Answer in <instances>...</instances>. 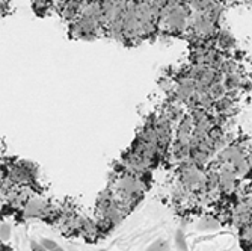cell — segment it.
Wrapping results in <instances>:
<instances>
[{"instance_id": "obj_1", "label": "cell", "mask_w": 252, "mask_h": 251, "mask_svg": "<svg viewBox=\"0 0 252 251\" xmlns=\"http://www.w3.org/2000/svg\"><path fill=\"white\" fill-rule=\"evenodd\" d=\"M113 197L121 204V208L127 212H130L134 204L142 198V195L147 191V181L145 177L130 174L126 171H121L113 177L110 188Z\"/></svg>"}, {"instance_id": "obj_2", "label": "cell", "mask_w": 252, "mask_h": 251, "mask_svg": "<svg viewBox=\"0 0 252 251\" xmlns=\"http://www.w3.org/2000/svg\"><path fill=\"white\" fill-rule=\"evenodd\" d=\"M126 216V211L121 208V204L113 197L110 189H106L97 203V224L101 232H107L113 229L121 219Z\"/></svg>"}, {"instance_id": "obj_3", "label": "cell", "mask_w": 252, "mask_h": 251, "mask_svg": "<svg viewBox=\"0 0 252 251\" xmlns=\"http://www.w3.org/2000/svg\"><path fill=\"white\" fill-rule=\"evenodd\" d=\"M190 9L183 5V6H163L162 12L158 17V28L168 31L171 34H178L189 28V20H190Z\"/></svg>"}, {"instance_id": "obj_4", "label": "cell", "mask_w": 252, "mask_h": 251, "mask_svg": "<svg viewBox=\"0 0 252 251\" xmlns=\"http://www.w3.org/2000/svg\"><path fill=\"white\" fill-rule=\"evenodd\" d=\"M218 171V181H219V189L222 195H233L237 189L239 185V176L230 165H223V164H216L213 165Z\"/></svg>"}, {"instance_id": "obj_5", "label": "cell", "mask_w": 252, "mask_h": 251, "mask_svg": "<svg viewBox=\"0 0 252 251\" xmlns=\"http://www.w3.org/2000/svg\"><path fill=\"white\" fill-rule=\"evenodd\" d=\"M234 106H236V102H234V97L233 96H225L219 100L215 102V106H213V110L216 115H220V117H226V115H231L233 110H234Z\"/></svg>"}, {"instance_id": "obj_6", "label": "cell", "mask_w": 252, "mask_h": 251, "mask_svg": "<svg viewBox=\"0 0 252 251\" xmlns=\"http://www.w3.org/2000/svg\"><path fill=\"white\" fill-rule=\"evenodd\" d=\"M216 44L219 45V49L222 52H230L234 47V38H233V35L230 32L220 31V32H218Z\"/></svg>"}, {"instance_id": "obj_7", "label": "cell", "mask_w": 252, "mask_h": 251, "mask_svg": "<svg viewBox=\"0 0 252 251\" xmlns=\"http://www.w3.org/2000/svg\"><path fill=\"white\" fill-rule=\"evenodd\" d=\"M209 96L216 102V100H219V99L228 96V89H226V86L223 85V82L219 80V82L213 83V85L209 88Z\"/></svg>"}, {"instance_id": "obj_8", "label": "cell", "mask_w": 252, "mask_h": 251, "mask_svg": "<svg viewBox=\"0 0 252 251\" xmlns=\"http://www.w3.org/2000/svg\"><path fill=\"white\" fill-rule=\"evenodd\" d=\"M219 227V224H218V221L216 219H213V218H204V219H201L199 221V224H198V229L199 230H204V232H207V230H213V229H218Z\"/></svg>"}, {"instance_id": "obj_9", "label": "cell", "mask_w": 252, "mask_h": 251, "mask_svg": "<svg viewBox=\"0 0 252 251\" xmlns=\"http://www.w3.org/2000/svg\"><path fill=\"white\" fill-rule=\"evenodd\" d=\"M0 233H2V242L6 244L11 238V233H12L11 224L8 221H2V230H0Z\"/></svg>"}, {"instance_id": "obj_10", "label": "cell", "mask_w": 252, "mask_h": 251, "mask_svg": "<svg viewBox=\"0 0 252 251\" xmlns=\"http://www.w3.org/2000/svg\"><path fill=\"white\" fill-rule=\"evenodd\" d=\"M147 251H169V247H168V242L165 241H156L148 247Z\"/></svg>"}, {"instance_id": "obj_11", "label": "cell", "mask_w": 252, "mask_h": 251, "mask_svg": "<svg viewBox=\"0 0 252 251\" xmlns=\"http://www.w3.org/2000/svg\"><path fill=\"white\" fill-rule=\"evenodd\" d=\"M175 241H177V247H178L181 251H186V241H185V236H183L181 230H178V232H177Z\"/></svg>"}, {"instance_id": "obj_12", "label": "cell", "mask_w": 252, "mask_h": 251, "mask_svg": "<svg viewBox=\"0 0 252 251\" xmlns=\"http://www.w3.org/2000/svg\"><path fill=\"white\" fill-rule=\"evenodd\" d=\"M41 244H42V245H44L45 248H47L49 251H52L53 248H56V247H58V244H56V242H55L53 239H47V238H45V239H42V241H41Z\"/></svg>"}, {"instance_id": "obj_13", "label": "cell", "mask_w": 252, "mask_h": 251, "mask_svg": "<svg viewBox=\"0 0 252 251\" xmlns=\"http://www.w3.org/2000/svg\"><path fill=\"white\" fill-rule=\"evenodd\" d=\"M31 248L32 251H49L41 242H36V241H31Z\"/></svg>"}, {"instance_id": "obj_14", "label": "cell", "mask_w": 252, "mask_h": 251, "mask_svg": "<svg viewBox=\"0 0 252 251\" xmlns=\"http://www.w3.org/2000/svg\"><path fill=\"white\" fill-rule=\"evenodd\" d=\"M246 159H248L249 167L252 170V148H246Z\"/></svg>"}, {"instance_id": "obj_15", "label": "cell", "mask_w": 252, "mask_h": 251, "mask_svg": "<svg viewBox=\"0 0 252 251\" xmlns=\"http://www.w3.org/2000/svg\"><path fill=\"white\" fill-rule=\"evenodd\" d=\"M52 251H65V250H63L62 247H59V245H58V247H56V248H53Z\"/></svg>"}]
</instances>
